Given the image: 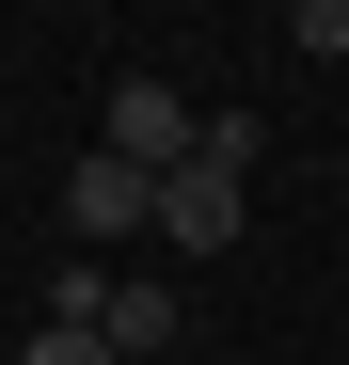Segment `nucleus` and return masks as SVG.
Returning <instances> with one entry per match:
<instances>
[{
    "instance_id": "f257e3e1",
    "label": "nucleus",
    "mask_w": 349,
    "mask_h": 365,
    "mask_svg": "<svg viewBox=\"0 0 349 365\" xmlns=\"http://www.w3.org/2000/svg\"><path fill=\"white\" fill-rule=\"evenodd\" d=\"M159 238L174 255H239L254 238V111H207V143L159 175Z\"/></svg>"
},
{
    "instance_id": "f03ea898",
    "label": "nucleus",
    "mask_w": 349,
    "mask_h": 365,
    "mask_svg": "<svg viewBox=\"0 0 349 365\" xmlns=\"http://www.w3.org/2000/svg\"><path fill=\"white\" fill-rule=\"evenodd\" d=\"M143 222H159V175L95 143V159L64 175V255H127V238H143Z\"/></svg>"
},
{
    "instance_id": "7ed1b4c3",
    "label": "nucleus",
    "mask_w": 349,
    "mask_h": 365,
    "mask_svg": "<svg viewBox=\"0 0 349 365\" xmlns=\"http://www.w3.org/2000/svg\"><path fill=\"white\" fill-rule=\"evenodd\" d=\"M95 143H111V159H143V175H174V159L207 143V111L174 96V80H111V128H95Z\"/></svg>"
},
{
    "instance_id": "20e7f679",
    "label": "nucleus",
    "mask_w": 349,
    "mask_h": 365,
    "mask_svg": "<svg viewBox=\"0 0 349 365\" xmlns=\"http://www.w3.org/2000/svg\"><path fill=\"white\" fill-rule=\"evenodd\" d=\"M174 334H191V286H174V270H127V286H111V365H159Z\"/></svg>"
},
{
    "instance_id": "39448f33",
    "label": "nucleus",
    "mask_w": 349,
    "mask_h": 365,
    "mask_svg": "<svg viewBox=\"0 0 349 365\" xmlns=\"http://www.w3.org/2000/svg\"><path fill=\"white\" fill-rule=\"evenodd\" d=\"M48 318H64V334H111V255H64V270H48Z\"/></svg>"
},
{
    "instance_id": "423d86ee",
    "label": "nucleus",
    "mask_w": 349,
    "mask_h": 365,
    "mask_svg": "<svg viewBox=\"0 0 349 365\" xmlns=\"http://www.w3.org/2000/svg\"><path fill=\"white\" fill-rule=\"evenodd\" d=\"M286 48L302 64H349V0H286Z\"/></svg>"
},
{
    "instance_id": "0eeeda50",
    "label": "nucleus",
    "mask_w": 349,
    "mask_h": 365,
    "mask_svg": "<svg viewBox=\"0 0 349 365\" xmlns=\"http://www.w3.org/2000/svg\"><path fill=\"white\" fill-rule=\"evenodd\" d=\"M16 365H111V334H64V318H32V349Z\"/></svg>"
}]
</instances>
